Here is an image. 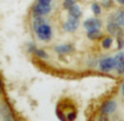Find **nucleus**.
Wrapping results in <instances>:
<instances>
[{
  "instance_id": "nucleus-1",
  "label": "nucleus",
  "mask_w": 124,
  "mask_h": 121,
  "mask_svg": "<svg viewBox=\"0 0 124 121\" xmlns=\"http://www.w3.org/2000/svg\"><path fill=\"white\" fill-rule=\"evenodd\" d=\"M33 30L36 33L38 37L41 41H49L52 37V28L46 21H45L43 17H35L34 21H33Z\"/></svg>"
},
{
  "instance_id": "nucleus-23",
  "label": "nucleus",
  "mask_w": 124,
  "mask_h": 121,
  "mask_svg": "<svg viewBox=\"0 0 124 121\" xmlns=\"http://www.w3.org/2000/svg\"><path fill=\"white\" fill-rule=\"evenodd\" d=\"M0 93H1V80H0Z\"/></svg>"
},
{
  "instance_id": "nucleus-15",
  "label": "nucleus",
  "mask_w": 124,
  "mask_h": 121,
  "mask_svg": "<svg viewBox=\"0 0 124 121\" xmlns=\"http://www.w3.org/2000/svg\"><path fill=\"white\" fill-rule=\"evenodd\" d=\"M34 53H35V55L38 56V57H40V58H47V53L44 51V50H35L34 51Z\"/></svg>"
},
{
  "instance_id": "nucleus-8",
  "label": "nucleus",
  "mask_w": 124,
  "mask_h": 121,
  "mask_svg": "<svg viewBox=\"0 0 124 121\" xmlns=\"http://www.w3.org/2000/svg\"><path fill=\"white\" fill-rule=\"evenodd\" d=\"M0 112H1V116H2V118H3L5 121H14L13 114H12L11 110H10V108L8 107L7 105L3 104V105L1 106V108H0Z\"/></svg>"
},
{
  "instance_id": "nucleus-18",
  "label": "nucleus",
  "mask_w": 124,
  "mask_h": 121,
  "mask_svg": "<svg viewBox=\"0 0 124 121\" xmlns=\"http://www.w3.org/2000/svg\"><path fill=\"white\" fill-rule=\"evenodd\" d=\"M116 42H117V47L119 49H122L124 46V39L122 36H119L116 39Z\"/></svg>"
},
{
  "instance_id": "nucleus-19",
  "label": "nucleus",
  "mask_w": 124,
  "mask_h": 121,
  "mask_svg": "<svg viewBox=\"0 0 124 121\" xmlns=\"http://www.w3.org/2000/svg\"><path fill=\"white\" fill-rule=\"evenodd\" d=\"M76 116H77V113L76 112H71V113H68L67 114V118H68V121H74L76 118Z\"/></svg>"
},
{
  "instance_id": "nucleus-11",
  "label": "nucleus",
  "mask_w": 124,
  "mask_h": 121,
  "mask_svg": "<svg viewBox=\"0 0 124 121\" xmlns=\"http://www.w3.org/2000/svg\"><path fill=\"white\" fill-rule=\"evenodd\" d=\"M73 46L69 44H63V45H58V46L55 47V51L58 54H67L69 52L73 51Z\"/></svg>"
},
{
  "instance_id": "nucleus-4",
  "label": "nucleus",
  "mask_w": 124,
  "mask_h": 121,
  "mask_svg": "<svg viewBox=\"0 0 124 121\" xmlns=\"http://www.w3.org/2000/svg\"><path fill=\"white\" fill-rule=\"evenodd\" d=\"M78 26H79V19L73 17H69V19L64 23V29L67 32H75Z\"/></svg>"
},
{
  "instance_id": "nucleus-3",
  "label": "nucleus",
  "mask_w": 124,
  "mask_h": 121,
  "mask_svg": "<svg viewBox=\"0 0 124 121\" xmlns=\"http://www.w3.org/2000/svg\"><path fill=\"white\" fill-rule=\"evenodd\" d=\"M99 68L101 72L108 73L114 68V63H113V57H103L99 62Z\"/></svg>"
},
{
  "instance_id": "nucleus-21",
  "label": "nucleus",
  "mask_w": 124,
  "mask_h": 121,
  "mask_svg": "<svg viewBox=\"0 0 124 121\" xmlns=\"http://www.w3.org/2000/svg\"><path fill=\"white\" fill-rule=\"evenodd\" d=\"M116 1L120 3V5H124V0H116Z\"/></svg>"
},
{
  "instance_id": "nucleus-16",
  "label": "nucleus",
  "mask_w": 124,
  "mask_h": 121,
  "mask_svg": "<svg viewBox=\"0 0 124 121\" xmlns=\"http://www.w3.org/2000/svg\"><path fill=\"white\" fill-rule=\"evenodd\" d=\"M74 5H76V0H64V3H63L64 8L67 10L70 9Z\"/></svg>"
},
{
  "instance_id": "nucleus-9",
  "label": "nucleus",
  "mask_w": 124,
  "mask_h": 121,
  "mask_svg": "<svg viewBox=\"0 0 124 121\" xmlns=\"http://www.w3.org/2000/svg\"><path fill=\"white\" fill-rule=\"evenodd\" d=\"M113 63H114V69L117 70V73L121 70V67L124 63V53L120 52L113 57Z\"/></svg>"
},
{
  "instance_id": "nucleus-17",
  "label": "nucleus",
  "mask_w": 124,
  "mask_h": 121,
  "mask_svg": "<svg viewBox=\"0 0 124 121\" xmlns=\"http://www.w3.org/2000/svg\"><path fill=\"white\" fill-rule=\"evenodd\" d=\"M116 22L122 26V28H124V11L120 12V14L116 18Z\"/></svg>"
},
{
  "instance_id": "nucleus-12",
  "label": "nucleus",
  "mask_w": 124,
  "mask_h": 121,
  "mask_svg": "<svg viewBox=\"0 0 124 121\" xmlns=\"http://www.w3.org/2000/svg\"><path fill=\"white\" fill-rule=\"evenodd\" d=\"M87 35L90 40H97L99 37H101V32L100 29H94V30H89L87 31Z\"/></svg>"
},
{
  "instance_id": "nucleus-20",
  "label": "nucleus",
  "mask_w": 124,
  "mask_h": 121,
  "mask_svg": "<svg viewBox=\"0 0 124 121\" xmlns=\"http://www.w3.org/2000/svg\"><path fill=\"white\" fill-rule=\"evenodd\" d=\"M39 3H42V5H51L52 0H38Z\"/></svg>"
},
{
  "instance_id": "nucleus-13",
  "label": "nucleus",
  "mask_w": 124,
  "mask_h": 121,
  "mask_svg": "<svg viewBox=\"0 0 124 121\" xmlns=\"http://www.w3.org/2000/svg\"><path fill=\"white\" fill-rule=\"evenodd\" d=\"M112 43H113L112 37H104V39L102 40L101 45H102L103 49H110L111 45H112Z\"/></svg>"
},
{
  "instance_id": "nucleus-7",
  "label": "nucleus",
  "mask_w": 124,
  "mask_h": 121,
  "mask_svg": "<svg viewBox=\"0 0 124 121\" xmlns=\"http://www.w3.org/2000/svg\"><path fill=\"white\" fill-rule=\"evenodd\" d=\"M121 28L122 26H120L117 22H109L108 26H107L109 33H111V34H113V35H117V36H120V35L122 34Z\"/></svg>"
},
{
  "instance_id": "nucleus-2",
  "label": "nucleus",
  "mask_w": 124,
  "mask_h": 121,
  "mask_svg": "<svg viewBox=\"0 0 124 121\" xmlns=\"http://www.w3.org/2000/svg\"><path fill=\"white\" fill-rule=\"evenodd\" d=\"M51 10V5H42V3L36 2V5L33 7V14H34V17H44L48 14Z\"/></svg>"
},
{
  "instance_id": "nucleus-6",
  "label": "nucleus",
  "mask_w": 124,
  "mask_h": 121,
  "mask_svg": "<svg viewBox=\"0 0 124 121\" xmlns=\"http://www.w3.org/2000/svg\"><path fill=\"white\" fill-rule=\"evenodd\" d=\"M116 109V103L114 100H108L107 103H104L101 107V112L103 114H111L115 111Z\"/></svg>"
},
{
  "instance_id": "nucleus-10",
  "label": "nucleus",
  "mask_w": 124,
  "mask_h": 121,
  "mask_svg": "<svg viewBox=\"0 0 124 121\" xmlns=\"http://www.w3.org/2000/svg\"><path fill=\"white\" fill-rule=\"evenodd\" d=\"M68 13H69V17L79 19L80 17H81V10H80V7L77 6V5H74L70 9H68Z\"/></svg>"
},
{
  "instance_id": "nucleus-14",
  "label": "nucleus",
  "mask_w": 124,
  "mask_h": 121,
  "mask_svg": "<svg viewBox=\"0 0 124 121\" xmlns=\"http://www.w3.org/2000/svg\"><path fill=\"white\" fill-rule=\"evenodd\" d=\"M91 10L96 16H99V14L101 13V7H100V5L97 3V2H94V3L91 5Z\"/></svg>"
},
{
  "instance_id": "nucleus-22",
  "label": "nucleus",
  "mask_w": 124,
  "mask_h": 121,
  "mask_svg": "<svg viewBox=\"0 0 124 121\" xmlns=\"http://www.w3.org/2000/svg\"><path fill=\"white\" fill-rule=\"evenodd\" d=\"M122 94H123V96H124V83H123V86H122Z\"/></svg>"
},
{
  "instance_id": "nucleus-5",
  "label": "nucleus",
  "mask_w": 124,
  "mask_h": 121,
  "mask_svg": "<svg viewBox=\"0 0 124 121\" xmlns=\"http://www.w3.org/2000/svg\"><path fill=\"white\" fill-rule=\"evenodd\" d=\"M84 26L87 31H89V30H94V29H101L102 23H101V21L99 19L90 18V19H87L86 21L84 22Z\"/></svg>"
}]
</instances>
